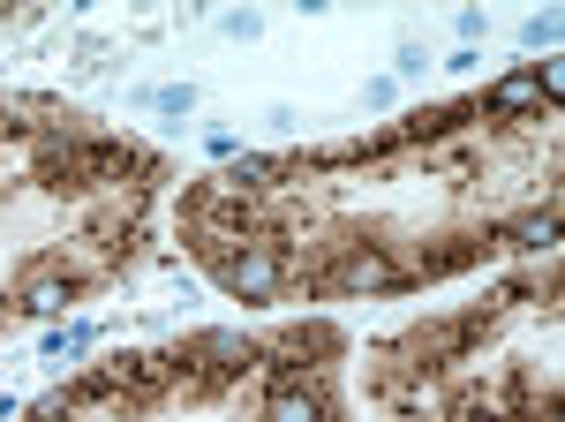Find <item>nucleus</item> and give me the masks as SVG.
Wrapping results in <instances>:
<instances>
[{"mask_svg": "<svg viewBox=\"0 0 565 422\" xmlns=\"http://www.w3.org/2000/svg\"><path fill=\"white\" fill-rule=\"evenodd\" d=\"M317 355H340V333H332V325H295V333H279L271 347H257V370L271 384H309L324 370Z\"/></svg>", "mask_w": 565, "mask_h": 422, "instance_id": "7ed1b4c3", "label": "nucleus"}, {"mask_svg": "<svg viewBox=\"0 0 565 422\" xmlns=\"http://www.w3.org/2000/svg\"><path fill=\"white\" fill-rule=\"evenodd\" d=\"M189 370H196V392L212 400V392H226V384H242V378H257V339H242V333H196L189 347Z\"/></svg>", "mask_w": 565, "mask_h": 422, "instance_id": "f03ea898", "label": "nucleus"}, {"mask_svg": "<svg viewBox=\"0 0 565 422\" xmlns=\"http://www.w3.org/2000/svg\"><path fill=\"white\" fill-rule=\"evenodd\" d=\"M490 250H521V256H551L558 250V197H543L535 211H513L498 234H490Z\"/></svg>", "mask_w": 565, "mask_h": 422, "instance_id": "20e7f679", "label": "nucleus"}, {"mask_svg": "<svg viewBox=\"0 0 565 422\" xmlns=\"http://www.w3.org/2000/svg\"><path fill=\"white\" fill-rule=\"evenodd\" d=\"M302 287H317V295H407V272L385 242H348L324 272H309Z\"/></svg>", "mask_w": 565, "mask_h": 422, "instance_id": "f257e3e1", "label": "nucleus"}, {"mask_svg": "<svg viewBox=\"0 0 565 422\" xmlns=\"http://www.w3.org/2000/svg\"><path fill=\"white\" fill-rule=\"evenodd\" d=\"M279 173H287V159H257V151H242L234 167L218 173V189H234V197H271Z\"/></svg>", "mask_w": 565, "mask_h": 422, "instance_id": "0eeeda50", "label": "nucleus"}, {"mask_svg": "<svg viewBox=\"0 0 565 422\" xmlns=\"http://www.w3.org/2000/svg\"><path fill=\"white\" fill-rule=\"evenodd\" d=\"M76 295H84V287H76L53 256H45V264H31V272H23V287H15V302H23L31 317H53V309H68Z\"/></svg>", "mask_w": 565, "mask_h": 422, "instance_id": "423d86ee", "label": "nucleus"}, {"mask_svg": "<svg viewBox=\"0 0 565 422\" xmlns=\"http://www.w3.org/2000/svg\"><path fill=\"white\" fill-rule=\"evenodd\" d=\"M84 347H90L84 325H61V333H45V355H53V362H61V355H84Z\"/></svg>", "mask_w": 565, "mask_h": 422, "instance_id": "6e6552de", "label": "nucleus"}, {"mask_svg": "<svg viewBox=\"0 0 565 422\" xmlns=\"http://www.w3.org/2000/svg\"><path fill=\"white\" fill-rule=\"evenodd\" d=\"M543 106H551V98H543V84H535V68L498 76V84L476 98V114H490V122H513V114H535V122H543Z\"/></svg>", "mask_w": 565, "mask_h": 422, "instance_id": "39448f33", "label": "nucleus"}]
</instances>
